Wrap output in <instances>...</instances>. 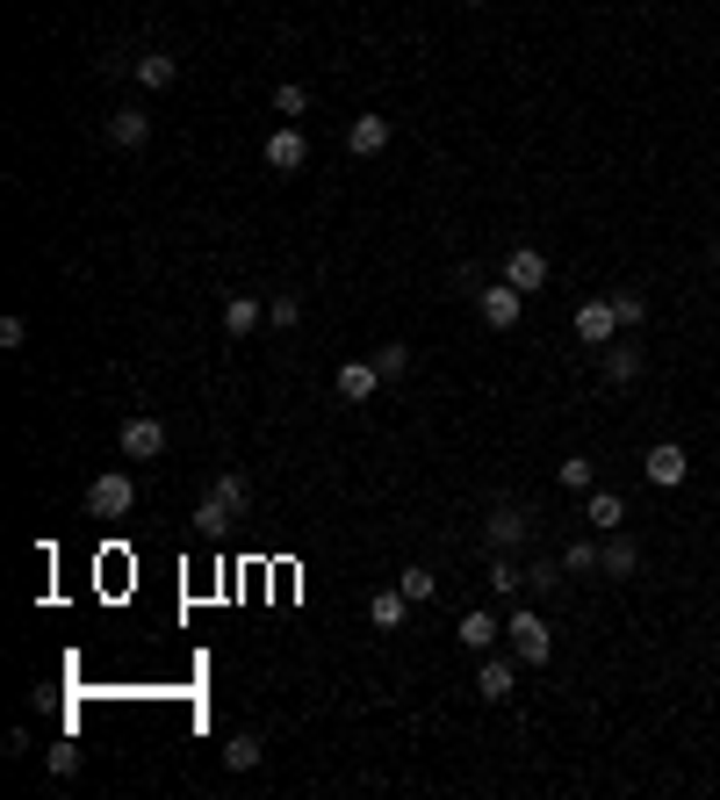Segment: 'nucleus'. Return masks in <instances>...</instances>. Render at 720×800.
<instances>
[{"label": "nucleus", "instance_id": "nucleus-33", "mask_svg": "<svg viewBox=\"0 0 720 800\" xmlns=\"http://www.w3.org/2000/svg\"><path fill=\"white\" fill-rule=\"evenodd\" d=\"M223 526H231V520H223V512H217V505H195V534H223Z\"/></svg>", "mask_w": 720, "mask_h": 800}, {"label": "nucleus", "instance_id": "nucleus-1", "mask_svg": "<svg viewBox=\"0 0 720 800\" xmlns=\"http://www.w3.org/2000/svg\"><path fill=\"white\" fill-rule=\"evenodd\" d=\"M504 642H512V657H519V663H548V657H555V627L541 621L533 606H519L512 621H504Z\"/></svg>", "mask_w": 720, "mask_h": 800}, {"label": "nucleus", "instance_id": "nucleus-22", "mask_svg": "<svg viewBox=\"0 0 720 800\" xmlns=\"http://www.w3.org/2000/svg\"><path fill=\"white\" fill-rule=\"evenodd\" d=\"M490 592H498V599H519V592H526V570H519V563L504 556V548L490 556Z\"/></svg>", "mask_w": 720, "mask_h": 800}, {"label": "nucleus", "instance_id": "nucleus-31", "mask_svg": "<svg viewBox=\"0 0 720 800\" xmlns=\"http://www.w3.org/2000/svg\"><path fill=\"white\" fill-rule=\"evenodd\" d=\"M368 361L382 368V383H396V375L411 368V347H396V339H390V347H375V353H368Z\"/></svg>", "mask_w": 720, "mask_h": 800}, {"label": "nucleus", "instance_id": "nucleus-6", "mask_svg": "<svg viewBox=\"0 0 720 800\" xmlns=\"http://www.w3.org/2000/svg\"><path fill=\"white\" fill-rule=\"evenodd\" d=\"M641 476H649L655 490H677V484H685V476H692V454L677 448V440H655V448L641 454Z\"/></svg>", "mask_w": 720, "mask_h": 800}, {"label": "nucleus", "instance_id": "nucleus-4", "mask_svg": "<svg viewBox=\"0 0 720 800\" xmlns=\"http://www.w3.org/2000/svg\"><path fill=\"white\" fill-rule=\"evenodd\" d=\"M130 505H138V484H130L123 469H102L94 484H86V512H94V520H123Z\"/></svg>", "mask_w": 720, "mask_h": 800}, {"label": "nucleus", "instance_id": "nucleus-16", "mask_svg": "<svg viewBox=\"0 0 720 800\" xmlns=\"http://www.w3.org/2000/svg\"><path fill=\"white\" fill-rule=\"evenodd\" d=\"M346 152H353V159L390 152V116H353V123H346Z\"/></svg>", "mask_w": 720, "mask_h": 800}, {"label": "nucleus", "instance_id": "nucleus-34", "mask_svg": "<svg viewBox=\"0 0 720 800\" xmlns=\"http://www.w3.org/2000/svg\"><path fill=\"white\" fill-rule=\"evenodd\" d=\"M22 339H30V325H22V317H0V347L22 353Z\"/></svg>", "mask_w": 720, "mask_h": 800}, {"label": "nucleus", "instance_id": "nucleus-10", "mask_svg": "<svg viewBox=\"0 0 720 800\" xmlns=\"http://www.w3.org/2000/svg\"><path fill=\"white\" fill-rule=\"evenodd\" d=\"M209 505H217L223 520H245V512H253V476H245V469H217V484H209Z\"/></svg>", "mask_w": 720, "mask_h": 800}, {"label": "nucleus", "instance_id": "nucleus-17", "mask_svg": "<svg viewBox=\"0 0 720 800\" xmlns=\"http://www.w3.org/2000/svg\"><path fill=\"white\" fill-rule=\"evenodd\" d=\"M368 621H375L382 635H396V627L411 621V599H404V584H382V592H368Z\"/></svg>", "mask_w": 720, "mask_h": 800}, {"label": "nucleus", "instance_id": "nucleus-7", "mask_svg": "<svg viewBox=\"0 0 720 800\" xmlns=\"http://www.w3.org/2000/svg\"><path fill=\"white\" fill-rule=\"evenodd\" d=\"M454 642H462L468 657H490V649L504 642V621H498L490 606H468V613H462V627H454Z\"/></svg>", "mask_w": 720, "mask_h": 800}, {"label": "nucleus", "instance_id": "nucleus-23", "mask_svg": "<svg viewBox=\"0 0 720 800\" xmlns=\"http://www.w3.org/2000/svg\"><path fill=\"white\" fill-rule=\"evenodd\" d=\"M267 325L295 332V325H303V297H295V289H275V297H267Z\"/></svg>", "mask_w": 720, "mask_h": 800}, {"label": "nucleus", "instance_id": "nucleus-14", "mask_svg": "<svg viewBox=\"0 0 720 800\" xmlns=\"http://www.w3.org/2000/svg\"><path fill=\"white\" fill-rule=\"evenodd\" d=\"M267 325V297H223V332H231V339H253V332Z\"/></svg>", "mask_w": 720, "mask_h": 800}, {"label": "nucleus", "instance_id": "nucleus-21", "mask_svg": "<svg viewBox=\"0 0 720 800\" xmlns=\"http://www.w3.org/2000/svg\"><path fill=\"white\" fill-rule=\"evenodd\" d=\"M130 72H138V88L166 94L173 80H181V58H166V51H144V58H138V66H130Z\"/></svg>", "mask_w": 720, "mask_h": 800}, {"label": "nucleus", "instance_id": "nucleus-30", "mask_svg": "<svg viewBox=\"0 0 720 800\" xmlns=\"http://www.w3.org/2000/svg\"><path fill=\"white\" fill-rule=\"evenodd\" d=\"M562 570L569 577H591V570H599V541H569V548H562Z\"/></svg>", "mask_w": 720, "mask_h": 800}, {"label": "nucleus", "instance_id": "nucleus-35", "mask_svg": "<svg viewBox=\"0 0 720 800\" xmlns=\"http://www.w3.org/2000/svg\"><path fill=\"white\" fill-rule=\"evenodd\" d=\"M468 8H490V0H468Z\"/></svg>", "mask_w": 720, "mask_h": 800}, {"label": "nucleus", "instance_id": "nucleus-12", "mask_svg": "<svg viewBox=\"0 0 720 800\" xmlns=\"http://www.w3.org/2000/svg\"><path fill=\"white\" fill-rule=\"evenodd\" d=\"M504 281H512L519 297H533V289H548V253H541V245H519L512 260H504Z\"/></svg>", "mask_w": 720, "mask_h": 800}, {"label": "nucleus", "instance_id": "nucleus-8", "mask_svg": "<svg viewBox=\"0 0 720 800\" xmlns=\"http://www.w3.org/2000/svg\"><path fill=\"white\" fill-rule=\"evenodd\" d=\"M577 339H583V347H613V339H619V311H613V297L577 303Z\"/></svg>", "mask_w": 720, "mask_h": 800}, {"label": "nucleus", "instance_id": "nucleus-25", "mask_svg": "<svg viewBox=\"0 0 720 800\" xmlns=\"http://www.w3.org/2000/svg\"><path fill=\"white\" fill-rule=\"evenodd\" d=\"M259 757H267V750H259V735H231V743H223V765H231V772H253Z\"/></svg>", "mask_w": 720, "mask_h": 800}, {"label": "nucleus", "instance_id": "nucleus-26", "mask_svg": "<svg viewBox=\"0 0 720 800\" xmlns=\"http://www.w3.org/2000/svg\"><path fill=\"white\" fill-rule=\"evenodd\" d=\"M303 108H310V88H303V80H281V88H275V116H281V123H295Z\"/></svg>", "mask_w": 720, "mask_h": 800}, {"label": "nucleus", "instance_id": "nucleus-28", "mask_svg": "<svg viewBox=\"0 0 720 800\" xmlns=\"http://www.w3.org/2000/svg\"><path fill=\"white\" fill-rule=\"evenodd\" d=\"M44 765H51V779H72V772H80V743H72V735H58V743L44 750Z\"/></svg>", "mask_w": 720, "mask_h": 800}, {"label": "nucleus", "instance_id": "nucleus-13", "mask_svg": "<svg viewBox=\"0 0 720 800\" xmlns=\"http://www.w3.org/2000/svg\"><path fill=\"white\" fill-rule=\"evenodd\" d=\"M476 693H483V699H490V707H504V699H512V693H519V671H512V663H504V657H498V649H490V657H483V663H476Z\"/></svg>", "mask_w": 720, "mask_h": 800}, {"label": "nucleus", "instance_id": "nucleus-27", "mask_svg": "<svg viewBox=\"0 0 720 800\" xmlns=\"http://www.w3.org/2000/svg\"><path fill=\"white\" fill-rule=\"evenodd\" d=\"M396 584H404V599H411V606H426V599H432V592H440V577H432V570H426V563H411V570L396 577Z\"/></svg>", "mask_w": 720, "mask_h": 800}, {"label": "nucleus", "instance_id": "nucleus-15", "mask_svg": "<svg viewBox=\"0 0 720 800\" xmlns=\"http://www.w3.org/2000/svg\"><path fill=\"white\" fill-rule=\"evenodd\" d=\"M619 520H627V498L619 490H583V526H599V534H619Z\"/></svg>", "mask_w": 720, "mask_h": 800}, {"label": "nucleus", "instance_id": "nucleus-11", "mask_svg": "<svg viewBox=\"0 0 720 800\" xmlns=\"http://www.w3.org/2000/svg\"><path fill=\"white\" fill-rule=\"evenodd\" d=\"M108 144L116 152H144L152 144V116L144 108H108Z\"/></svg>", "mask_w": 720, "mask_h": 800}, {"label": "nucleus", "instance_id": "nucleus-5", "mask_svg": "<svg viewBox=\"0 0 720 800\" xmlns=\"http://www.w3.org/2000/svg\"><path fill=\"white\" fill-rule=\"evenodd\" d=\"M159 454H166V418H123V462H159Z\"/></svg>", "mask_w": 720, "mask_h": 800}, {"label": "nucleus", "instance_id": "nucleus-2", "mask_svg": "<svg viewBox=\"0 0 720 800\" xmlns=\"http://www.w3.org/2000/svg\"><path fill=\"white\" fill-rule=\"evenodd\" d=\"M483 541H490V556H512V548H526L533 541V512L526 505H490V520H483Z\"/></svg>", "mask_w": 720, "mask_h": 800}, {"label": "nucleus", "instance_id": "nucleus-36", "mask_svg": "<svg viewBox=\"0 0 720 800\" xmlns=\"http://www.w3.org/2000/svg\"><path fill=\"white\" fill-rule=\"evenodd\" d=\"M713 267H720V245H713Z\"/></svg>", "mask_w": 720, "mask_h": 800}, {"label": "nucleus", "instance_id": "nucleus-18", "mask_svg": "<svg viewBox=\"0 0 720 800\" xmlns=\"http://www.w3.org/2000/svg\"><path fill=\"white\" fill-rule=\"evenodd\" d=\"M599 570L613 577V584H627V577L641 570V548H635L627 534H605V548H599Z\"/></svg>", "mask_w": 720, "mask_h": 800}, {"label": "nucleus", "instance_id": "nucleus-29", "mask_svg": "<svg viewBox=\"0 0 720 800\" xmlns=\"http://www.w3.org/2000/svg\"><path fill=\"white\" fill-rule=\"evenodd\" d=\"M613 311H619V332H635L641 317H649V297H641V289H613Z\"/></svg>", "mask_w": 720, "mask_h": 800}, {"label": "nucleus", "instance_id": "nucleus-32", "mask_svg": "<svg viewBox=\"0 0 720 800\" xmlns=\"http://www.w3.org/2000/svg\"><path fill=\"white\" fill-rule=\"evenodd\" d=\"M591 484H599V469H591L583 454H569V462H562V490H591Z\"/></svg>", "mask_w": 720, "mask_h": 800}, {"label": "nucleus", "instance_id": "nucleus-24", "mask_svg": "<svg viewBox=\"0 0 720 800\" xmlns=\"http://www.w3.org/2000/svg\"><path fill=\"white\" fill-rule=\"evenodd\" d=\"M526 592H541V599L562 592V556H533L526 563Z\"/></svg>", "mask_w": 720, "mask_h": 800}, {"label": "nucleus", "instance_id": "nucleus-19", "mask_svg": "<svg viewBox=\"0 0 720 800\" xmlns=\"http://www.w3.org/2000/svg\"><path fill=\"white\" fill-rule=\"evenodd\" d=\"M382 390V368L375 361H346L339 368V404H368Z\"/></svg>", "mask_w": 720, "mask_h": 800}, {"label": "nucleus", "instance_id": "nucleus-9", "mask_svg": "<svg viewBox=\"0 0 720 800\" xmlns=\"http://www.w3.org/2000/svg\"><path fill=\"white\" fill-rule=\"evenodd\" d=\"M476 311H483V325H490V332H512L519 317H526V297H519L512 281H498V289H476Z\"/></svg>", "mask_w": 720, "mask_h": 800}, {"label": "nucleus", "instance_id": "nucleus-20", "mask_svg": "<svg viewBox=\"0 0 720 800\" xmlns=\"http://www.w3.org/2000/svg\"><path fill=\"white\" fill-rule=\"evenodd\" d=\"M605 383H613V390L641 383V347H627V339H613V347H605Z\"/></svg>", "mask_w": 720, "mask_h": 800}, {"label": "nucleus", "instance_id": "nucleus-3", "mask_svg": "<svg viewBox=\"0 0 720 800\" xmlns=\"http://www.w3.org/2000/svg\"><path fill=\"white\" fill-rule=\"evenodd\" d=\"M259 159H267V174H303L310 166V138L295 130V123H275L267 144H259Z\"/></svg>", "mask_w": 720, "mask_h": 800}]
</instances>
